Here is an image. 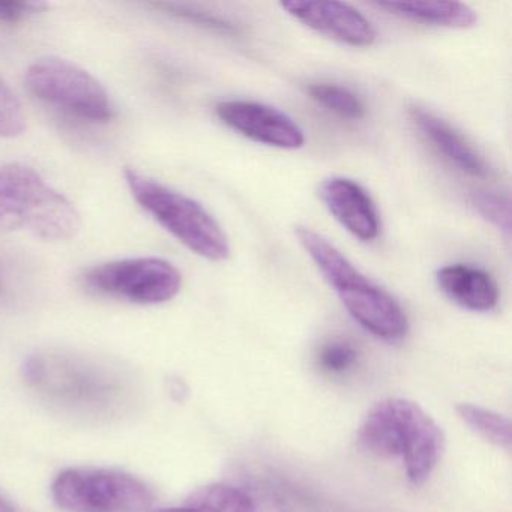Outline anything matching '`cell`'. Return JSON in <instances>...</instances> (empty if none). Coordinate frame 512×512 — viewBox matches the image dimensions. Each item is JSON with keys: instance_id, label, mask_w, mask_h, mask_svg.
<instances>
[{"instance_id": "obj_19", "label": "cell", "mask_w": 512, "mask_h": 512, "mask_svg": "<svg viewBox=\"0 0 512 512\" xmlns=\"http://www.w3.org/2000/svg\"><path fill=\"white\" fill-rule=\"evenodd\" d=\"M26 130V115L17 95L0 79V139H16Z\"/></svg>"}, {"instance_id": "obj_14", "label": "cell", "mask_w": 512, "mask_h": 512, "mask_svg": "<svg viewBox=\"0 0 512 512\" xmlns=\"http://www.w3.org/2000/svg\"><path fill=\"white\" fill-rule=\"evenodd\" d=\"M26 376L40 388L70 400H92L104 389L94 382L95 377L83 374L77 365L59 356H34L26 364Z\"/></svg>"}, {"instance_id": "obj_4", "label": "cell", "mask_w": 512, "mask_h": 512, "mask_svg": "<svg viewBox=\"0 0 512 512\" xmlns=\"http://www.w3.org/2000/svg\"><path fill=\"white\" fill-rule=\"evenodd\" d=\"M25 85L35 98L73 118L107 124L115 116L104 86L91 73L65 59H38L26 70Z\"/></svg>"}, {"instance_id": "obj_18", "label": "cell", "mask_w": 512, "mask_h": 512, "mask_svg": "<svg viewBox=\"0 0 512 512\" xmlns=\"http://www.w3.org/2000/svg\"><path fill=\"white\" fill-rule=\"evenodd\" d=\"M154 7L157 10L163 11L167 16L193 23V25L202 26V28L209 29V31L220 32V34L224 35L238 34V29L232 23L221 19V17L214 16V14L199 10L197 7H191V5L160 2V4H154Z\"/></svg>"}, {"instance_id": "obj_26", "label": "cell", "mask_w": 512, "mask_h": 512, "mask_svg": "<svg viewBox=\"0 0 512 512\" xmlns=\"http://www.w3.org/2000/svg\"><path fill=\"white\" fill-rule=\"evenodd\" d=\"M0 289H2V277H0Z\"/></svg>"}, {"instance_id": "obj_2", "label": "cell", "mask_w": 512, "mask_h": 512, "mask_svg": "<svg viewBox=\"0 0 512 512\" xmlns=\"http://www.w3.org/2000/svg\"><path fill=\"white\" fill-rule=\"evenodd\" d=\"M82 227L80 212L34 167L0 166V232H28L35 238L64 242Z\"/></svg>"}, {"instance_id": "obj_5", "label": "cell", "mask_w": 512, "mask_h": 512, "mask_svg": "<svg viewBox=\"0 0 512 512\" xmlns=\"http://www.w3.org/2000/svg\"><path fill=\"white\" fill-rule=\"evenodd\" d=\"M52 494L68 512H143L154 503L151 488L136 476L94 467L59 473Z\"/></svg>"}, {"instance_id": "obj_9", "label": "cell", "mask_w": 512, "mask_h": 512, "mask_svg": "<svg viewBox=\"0 0 512 512\" xmlns=\"http://www.w3.org/2000/svg\"><path fill=\"white\" fill-rule=\"evenodd\" d=\"M319 197L335 220L355 238L371 242L379 236L376 205L370 194L352 179H326L319 185Z\"/></svg>"}, {"instance_id": "obj_21", "label": "cell", "mask_w": 512, "mask_h": 512, "mask_svg": "<svg viewBox=\"0 0 512 512\" xmlns=\"http://www.w3.org/2000/svg\"><path fill=\"white\" fill-rule=\"evenodd\" d=\"M358 358V352L343 341H334L326 344L319 355V362L323 370L329 373H343L349 370Z\"/></svg>"}, {"instance_id": "obj_22", "label": "cell", "mask_w": 512, "mask_h": 512, "mask_svg": "<svg viewBox=\"0 0 512 512\" xmlns=\"http://www.w3.org/2000/svg\"><path fill=\"white\" fill-rule=\"evenodd\" d=\"M49 5L44 2H0V23L16 25L44 13Z\"/></svg>"}, {"instance_id": "obj_15", "label": "cell", "mask_w": 512, "mask_h": 512, "mask_svg": "<svg viewBox=\"0 0 512 512\" xmlns=\"http://www.w3.org/2000/svg\"><path fill=\"white\" fill-rule=\"evenodd\" d=\"M374 7L409 22L440 28L469 29L478 23V14L460 2H377Z\"/></svg>"}, {"instance_id": "obj_12", "label": "cell", "mask_w": 512, "mask_h": 512, "mask_svg": "<svg viewBox=\"0 0 512 512\" xmlns=\"http://www.w3.org/2000/svg\"><path fill=\"white\" fill-rule=\"evenodd\" d=\"M409 400L391 398L374 404L358 430V442L365 451L383 458H401Z\"/></svg>"}, {"instance_id": "obj_11", "label": "cell", "mask_w": 512, "mask_h": 512, "mask_svg": "<svg viewBox=\"0 0 512 512\" xmlns=\"http://www.w3.org/2000/svg\"><path fill=\"white\" fill-rule=\"evenodd\" d=\"M410 118L425 139L455 167L467 175L484 178L490 175V166L481 154L455 128L439 116L422 107H410Z\"/></svg>"}, {"instance_id": "obj_25", "label": "cell", "mask_w": 512, "mask_h": 512, "mask_svg": "<svg viewBox=\"0 0 512 512\" xmlns=\"http://www.w3.org/2000/svg\"><path fill=\"white\" fill-rule=\"evenodd\" d=\"M0 512H17V509L13 503L8 502L4 497H0Z\"/></svg>"}, {"instance_id": "obj_6", "label": "cell", "mask_w": 512, "mask_h": 512, "mask_svg": "<svg viewBox=\"0 0 512 512\" xmlns=\"http://www.w3.org/2000/svg\"><path fill=\"white\" fill-rule=\"evenodd\" d=\"M82 280L94 292L140 305L172 301L182 289L179 269L158 257L101 263L89 268Z\"/></svg>"}, {"instance_id": "obj_16", "label": "cell", "mask_w": 512, "mask_h": 512, "mask_svg": "<svg viewBox=\"0 0 512 512\" xmlns=\"http://www.w3.org/2000/svg\"><path fill=\"white\" fill-rule=\"evenodd\" d=\"M458 416L482 439L497 448L511 449V422L506 416L475 404L461 403L455 407Z\"/></svg>"}, {"instance_id": "obj_23", "label": "cell", "mask_w": 512, "mask_h": 512, "mask_svg": "<svg viewBox=\"0 0 512 512\" xmlns=\"http://www.w3.org/2000/svg\"><path fill=\"white\" fill-rule=\"evenodd\" d=\"M253 512H292L281 500L275 497H263V499H254Z\"/></svg>"}, {"instance_id": "obj_10", "label": "cell", "mask_w": 512, "mask_h": 512, "mask_svg": "<svg viewBox=\"0 0 512 512\" xmlns=\"http://www.w3.org/2000/svg\"><path fill=\"white\" fill-rule=\"evenodd\" d=\"M443 448L445 437L439 425L422 407L410 401L401 460L413 485L424 484L430 478L442 458Z\"/></svg>"}, {"instance_id": "obj_8", "label": "cell", "mask_w": 512, "mask_h": 512, "mask_svg": "<svg viewBox=\"0 0 512 512\" xmlns=\"http://www.w3.org/2000/svg\"><path fill=\"white\" fill-rule=\"evenodd\" d=\"M281 8L307 28L347 46L368 47L377 38L370 20L349 4L293 0Z\"/></svg>"}, {"instance_id": "obj_20", "label": "cell", "mask_w": 512, "mask_h": 512, "mask_svg": "<svg viewBox=\"0 0 512 512\" xmlns=\"http://www.w3.org/2000/svg\"><path fill=\"white\" fill-rule=\"evenodd\" d=\"M473 206L476 211L499 229L509 232V205L508 200L491 193H476L473 196Z\"/></svg>"}, {"instance_id": "obj_7", "label": "cell", "mask_w": 512, "mask_h": 512, "mask_svg": "<svg viewBox=\"0 0 512 512\" xmlns=\"http://www.w3.org/2000/svg\"><path fill=\"white\" fill-rule=\"evenodd\" d=\"M215 113L224 125L253 142L290 151L305 145L302 128L275 107L233 100L217 104Z\"/></svg>"}, {"instance_id": "obj_1", "label": "cell", "mask_w": 512, "mask_h": 512, "mask_svg": "<svg viewBox=\"0 0 512 512\" xmlns=\"http://www.w3.org/2000/svg\"><path fill=\"white\" fill-rule=\"evenodd\" d=\"M296 236L316 263L329 286L335 290L350 316L380 340H403L409 320L397 299L365 277L328 239L308 227H296Z\"/></svg>"}, {"instance_id": "obj_3", "label": "cell", "mask_w": 512, "mask_h": 512, "mask_svg": "<svg viewBox=\"0 0 512 512\" xmlns=\"http://www.w3.org/2000/svg\"><path fill=\"white\" fill-rule=\"evenodd\" d=\"M124 175L136 202L188 250L211 262L229 259V238L199 202L137 170L127 169Z\"/></svg>"}, {"instance_id": "obj_13", "label": "cell", "mask_w": 512, "mask_h": 512, "mask_svg": "<svg viewBox=\"0 0 512 512\" xmlns=\"http://www.w3.org/2000/svg\"><path fill=\"white\" fill-rule=\"evenodd\" d=\"M437 287L446 298L475 313H488L499 302V287L484 269L455 263L436 272Z\"/></svg>"}, {"instance_id": "obj_17", "label": "cell", "mask_w": 512, "mask_h": 512, "mask_svg": "<svg viewBox=\"0 0 512 512\" xmlns=\"http://www.w3.org/2000/svg\"><path fill=\"white\" fill-rule=\"evenodd\" d=\"M308 94L320 106L325 107L329 112L335 113L344 119H352L358 121L367 113L364 101L350 91L340 85H332V83H316L308 88Z\"/></svg>"}, {"instance_id": "obj_24", "label": "cell", "mask_w": 512, "mask_h": 512, "mask_svg": "<svg viewBox=\"0 0 512 512\" xmlns=\"http://www.w3.org/2000/svg\"><path fill=\"white\" fill-rule=\"evenodd\" d=\"M154 512H214L208 506L203 505V503L197 502V500L191 499L188 497L187 502H185L184 506H178V508H163L157 509Z\"/></svg>"}]
</instances>
